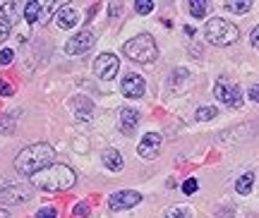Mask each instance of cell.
Masks as SVG:
<instances>
[{
	"instance_id": "6da1fadb",
	"label": "cell",
	"mask_w": 259,
	"mask_h": 218,
	"mask_svg": "<svg viewBox=\"0 0 259 218\" xmlns=\"http://www.w3.org/2000/svg\"><path fill=\"white\" fill-rule=\"evenodd\" d=\"M53 158H56V149L46 142H38V144H31L19 151L17 158H15V170L19 175L34 178L41 170H46L48 165L53 163Z\"/></svg>"
},
{
	"instance_id": "7a4b0ae2",
	"label": "cell",
	"mask_w": 259,
	"mask_h": 218,
	"mask_svg": "<svg viewBox=\"0 0 259 218\" xmlns=\"http://www.w3.org/2000/svg\"><path fill=\"white\" fill-rule=\"evenodd\" d=\"M36 187L46 192H58V190H70L74 187V182H77V175L70 165L65 163H56V165H48L46 170H41L38 175L31 178Z\"/></svg>"
},
{
	"instance_id": "3957f363",
	"label": "cell",
	"mask_w": 259,
	"mask_h": 218,
	"mask_svg": "<svg viewBox=\"0 0 259 218\" xmlns=\"http://www.w3.org/2000/svg\"><path fill=\"white\" fill-rule=\"evenodd\" d=\"M122 53L135 63H154L158 58V48L151 34H139L122 46Z\"/></svg>"
},
{
	"instance_id": "277c9868",
	"label": "cell",
	"mask_w": 259,
	"mask_h": 218,
	"mask_svg": "<svg viewBox=\"0 0 259 218\" xmlns=\"http://www.w3.org/2000/svg\"><path fill=\"white\" fill-rule=\"evenodd\" d=\"M204 36L206 41L213 46H231L238 41L240 36V31L235 24H231L228 19H221V17H213L206 22V27H204Z\"/></svg>"
},
{
	"instance_id": "5b68a950",
	"label": "cell",
	"mask_w": 259,
	"mask_h": 218,
	"mask_svg": "<svg viewBox=\"0 0 259 218\" xmlns=\"http://www.w3.org/2000/svg\"><path fill=\"white\" fill-rule=\"evenodd\" d=\"M34 197V190L24 185V182H8L5 187H0V204H22V201H29Z\"/></svg>"
},
{
	"instance_id": "8992f818",
	"label": "cell",
	"mask_w": 259,
	"mask_h": 218,
	"mask_svg": "<svg viewBox=\"0 0 259 218\" xmlns=\"http://www.w3.org/2000/svg\"><path fill=\"white\" fill-rule=\"evenodd\" d=\"M53 10H56L53 0H44V3L41 0H29L24 5V19L29 24H46Z\"/></svg>"
},
{
	"instance_id": "52a82bcc",
	"label": "cell",
	"mask_w": 259,
	"mask_h": 218,
	"mask_svg": "<svg viewBox=\"0 0 259 218\" xmlns=\"http://www.w3.org/2000/svg\"><path fill=\"white\" fill-rule=\"evenodd\" d=\"M213 94H216V99L226 103V106H231V108H240L242 106V91L238 84H231L226 77H221L216 86H213Z\"/></svg>"
},
{
	"instance_id": "ba28073f",
	"label": "cell",
	"mask_w": 259,
	"mask_h": 218,
	"mask_svg": "<svg viewBox=\"0 0 259 218\" xmlns=\"http://www.w3.org/2000/svg\"><path fill=\"white\" fill-rule=\"evenodd\" d=\"M118 70H120V60H118L115 53H101L94 60V72L103 82H111L113 77L118 74Z\"/></svg>"
},
{
	"instance_id": "9c48e42d",
	"label": "cell",
	"mask_w": 259,
	"mask_h": 218,
	"mask_svg": "<svg viewBox=\"0 0 259 218\" xmlns=\"http://www.w3.org/2000/svg\"><path fill=\"white\" fill-rule=\"evenodd\" d=\"M139 201H142V194L135 190H120L111 194L108 197V206L111 211H125V209H132V206H137Z\"/></svg>"
},
{
	"instance_id": "30bf717a",
	"label": "cell",
	"mask_w": 259,
	"mask_h": 218,
	"mask_svg": "<svg viewBox=\"0 0 259 218\" xmlns=\"http://www.w3.org/2000/svg\"><path fill=\"white\" fill-rule=\"evenodd\" d=\"M94 43H96V36H94L92 31H79V34H74V36L65 43V53L67 55H82V53H87Z\"/></svg>"
},
{
	"instance_id": "8fae6325",
	"label": "cell",
	"mask_w": 259,
	"mask_h": 218,
	"mask_svg": "<svg viewBox=\"0 0 259 218\" xmlns=\"http://www.w3.org/2000/svg\"><path fill=\"white\" fill-rule=\"evenodd\" d=\"M161 142H163V137L158 135V132H147V135L142 137L139 146H137V154L142 156V158H147V161H154V158L158 156Z\"/></svg>"
},
{
	"instance_id": "7c38bea8",
	"label": "cell",
	"mask_w": 259,
	"mask_h": 218,
	"mask_svg": "<svg viewBox=\"0 0 259 218\" xmlns=\"http://www.w3.org/2000/svg\"><path fill=\"white\" fill-rule=\"evenodd\" d=\"M122 94L127 96V99H139V96H144V91H147V84L144 79L139 77V74H127L125 79H122Z\"/></svg>"
},
{
	"instance_id": "4fadbf2b",
	"label": "cell",
	"mask_w": 259,
	"mask_h": 218,
	"mask_svg": "<svg viewBox=\"0 0 259 218\" xmlns=\"http://www.w3.org/2000/svg\"><path fill=\"white\" fill-rule=\"evenodd\" d=\"M79 22V12L72 5H60L58 8V27L60 29H72Z\"/></svg>"
},
{
	"instance_id": "5bb4252c",
	"label": "cell",
	"mask_w": 259,
	"mask_h": 218,
	"mask_svg": "<svg viewBox=\"0 0 259 218\" xmlns=\"http://www.w3.org/2000/svg\"><path fill=\"white\" fill-rule=\"evenodd\" d=\"M139 122V113L135 108H120V129L125 135H132Z\"/></svg>"
},
{
	"instance_id": "9a60e30c",
	"label": "cell",
	"mask_w": 259,
	"mask_h": 218,
	"mask_svg": "<svg viewBox=\"0 0 259 218\" xmlns=\"http://www.w3.org/2000/svg\"><path fill=\"white\" fill-rule=\"evenodd\" d=\"M103 165H106L108 170H113V173H120L122 165H125L120 151H115V149H106V151H103Z\"/></svg>"
},
{
	"instance_id": "2e32d148",
	"label": "cell",
	"mask_w": 259,
	"mask_h": 218,
	"mask_svg": "<svg viewBox=\"0 0 259 218\" xmlns=\"http://www.w3.org/2000/svg\"><path fill=\"white\" fill-rule=\"evenodd\" d=\"M74 115L77 118H84V120H89L92 118V110H94V103L89 99H84V96H77L74 99Z\"/></svg>"
},
{
	"instance_id": "e0dca14e",
	"label": "cell",
	"mask_w": 259,
	"mask_h": 218,
	"mask_svg": "<svg viewBox=\"0 0 259 218\" xmlns=\"http://www.w3.org/2000/svg\"><path fill=\"white\" fill-rule=\"evenodd\" d=\"M190 15H192L194 19H204L206 17V10H209V3L206 0H190Z\"/></svg>"
},
{
	"instance_id": "ac0fdd59",
	"label": "cell",
	"mask_w": 259,
	"mask_h": 218,
	"mask_svg": "<svg viewBox=\"0 0 259 218\" xmlns=\"http://www.w3.org/2000/svg\"><path fill=\"white\" fill-rule=\"evenodd\" d=\"M223 8L228 12H235V15H245V12H250L252 3H247V0H228V3H223Z\"/></svg>"
},
{
	"instance_id": "d6986e66",
	"label": "cell",
	"mask_w": 259,
	"mask_h": 218,
	"mask_svg": "<svg viewBox=\"0 0 259 218\" xmlns=\"http://www.w3.org/2000/svg\"><path fill=\"white\" fill-rule=\"evenodd\" d=\"M252 185H254V173H245L242 178H238V182H235V190L240 192V194H250Z\"/></svg>"
},
{
	"instance_id": "ffe728a7",
	"label": "cell",
	"mask_w": 259,
	"mask_h": 218,
	"mask_svg": "<svg viewBox=\"0 0 259 218\" xmlns=\"http://www.w3.org/2000/svg\"><path fill=\"white\" fill-rule=\"evenodd\" d=\"M216 113H219V110L213 108V106H202V108L197 110V120H199V122H206V120H213V118H216Z\"/></svg>"
},
{
	"instance_id": "44dd1931",
	"label": "cell",
	"mask_w": 259,
	"mask_h": 218,
	"mask_svg": "<svg viewBox=\"0 0 259 218\" xmlns=\"http://www.w3.org/2000/svg\"><path fill=\"white\" fill-rule=\"evenodd\" d=\"M154 10V0H137L135 3V12L137 15H149Z\"/></svg>"
},
{
	"instance_id": "7402d4cb",
	"label": "cell",
	"mask_w": 259,
	"mask_h": 218,
	"mask_svg": "<svg viewBox=\"0 0 259 218\" xmlns=\"http://www.w3.org/2000/svg\"><path fill=\"white\" fill-rule=\"evenodd\" d=\"M190 216V211L185 206H173V209L166 211V218H187Z\"/></svg>"
},
{
	"instance_id": "603a6c76",
	"label": "cell",
	"mask_w": 259,
	"mask_h": 218,
	"mask_svg": "<svg viewBox=\"0 0 259 218\" xmlns=\"http://www.w3.org/2000/svg\"><path fill=\"white\" fill-rule=\"evenodd\" d=\"M12 60H15V51H12V48H3V51H0V65L5 67V65H10Z\"/></svg>"
},
{
	"instance_id": "cb8c5ba5",
	"label": "cell",
	"mask_w": 259,
	"mask_h": 218,
	"mask_svg": "<svg viewBox=\"0 0 259 218\" xmlns=\"http://www.w3.org/2000/svg\"><path fill=\"white\" fill-rule=\"evenodd\" d=\"M10 27H12V22L8 17H0V41H5L10 36Z\"/></svg>"
},
{
	"instance_id": "d4e9b609",
	"label": "cell",
	"mask_w": 259,
	"mask_h": 218,
	"mask_svg": "<svg viewBox=\"0 0 259 218\" xmlns=\"http://www.w3.org/2000/svg\"><path fill=\"white\" fill-rule=\"evenodd\" d=\"M72 216L74 218H87V216H89V206H87L84 201H79V204L72 209Z\"/></svg>"
},
{
	"instance_id": "484cf974",
	"label": "cell",
	"mask_w": 259,
	"mask_h": 218,
	"mask_svg": "<svg viewBox=\"0 0 259 218\" xmlns=\"http://www.w3.org/2000/svg\"><path fill=\"white\" fill-rule=\"evenodd\" d=\"M36 218H58V209L56 206H44V209H38Z\"/></svg>"
},
{
	"instance_id": "4316f807",
	"label": "cell",
	"mask_w": 259,
	"mask_h": 218,
	"mask_svg": "<svg viewBox=\"0 0 259 218\" xmlns=\"http://www.w3.org/2000/svg\"><path fill=\"white\" fill-rule=\"evenodd\" d=\"M197 187H199V182L194 180V178H190V180L183 182V192H185V194H194V192H197Z\"/></svg>"
},
{
	"instance_id": "83f0119b",
	"label": "cell",
	"mask_w": 259,
	"mask_h": 218,
	"mask_svg": "<svg viewBox=\"0 0 259 218\" xmlns=\"http://www.w3.org/2000/svg\"><path fill=\"white\" fill-rule=\"evenodd\" d=\"M0 96H5V99L12 96V86H10L8 82H0Z\"/></svg>"
},
{
	"instance_id": "f1b7e54d",
	"label": "cell",
	"mask_w": 259,
	"mask_h": 218,
	"mask_svg": "<svg viewBox=\"0 0 259 218\" xmlns=\"http://www.w3.org/2000/svg\"><path fill=\"white\" fill-rule=\"evenodd\" d=\"M250 43L254 46V48H259V27L252 29V34H250Z\"/></svg>"
},
{
	"instance_id": "f546056e",
	"label": "cell",
	"mask_w": 259,
	"mask_h": 218,
	"mask_svg": "<svg viewBox=\"0 0 259 218\" xmlns=\"http://www.w3.org/2000/svg\"><path fill=\"white\" fill-rule=\"evenodd\" d=\"M108 8H111V15H113V17H118V15L122 12V5H120V3H111Z\"/></svg>"
},
{
	"instance_id": "4dcf8cb0",
	"label": "cell",
	"mask_w": 259,
	"mask_h": 218,
	"mask_svg": "<svg viewBox=\"0 0 259 218\" xmlns=\"http://www.w3.org/2000/svg\"><path fill=\"white\" fill-rule=\"evenodd\" d=\"M250 101H254V103H259V84H257V86H252V89H250Z\"/></svg>"
},
{
	"instance_id": "1f68e13d",
	"label": "cell",
	"mask_w": 259,
	"mask_h": 218,
	"mask_svg": "<svg viewBox=\"0 0 259 218\" xmlns=\"http://www.w3.org/2000/svg\"><path fill=\"white\" fill-rule=\"evenodd\" d=\"M235 213H233V209H223L221 211V218H233Z\"/></svg>"
},
{
	"instance_id": "d6a6232c",
	"label": "cell",
	"mask_w": 259,
	"mask_h": 218,
	"mask_svg": "<svg viewBox=\"0 0 259 218\" xmlns=\"http://www.w3.org/2000/svg\"><path fill=\"white\" fill-rule=\"evenodd\" d=\"M185 34H187V36H190V38H192V36H194V34H197V31H194V29H192V27H185Z\"/></svg>"
},
{
	"instance_id": "836d02e7",
	"label": "cell",
	"mask_w": 259,
	"mask_h": 218,
	"mask_svg": "<svg viewBox=\"0 0 259 218\" xmlns=\"http://www.w3.org/2000/svg\"><path fill=\"white\" fill-rule=\"evenodd\" d=\"M0 218H10V211L8 209H0Z\"/></svg>"
}]
</instances>
